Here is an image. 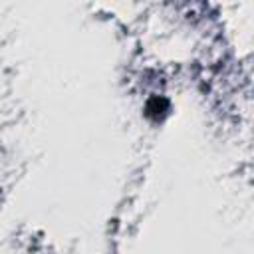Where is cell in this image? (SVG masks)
Segmentation results:
<instances>
[{"instance_id": "cell-1", "label": "cell", "mask_w": 254, "mask_h": 254, "mask_svg": "<svg viewBox=\"0 0 254 254\" xmlns=\"http://www.w3.org/2000/svg\"><path fill=\"white\" fill-rule=\"evenodd\" d=\"M165 111H167V101H165V99L155 97V99H151V101L147 103V113H149L151 117H155V119H159Z\"/></svg>"}]
</instances>
